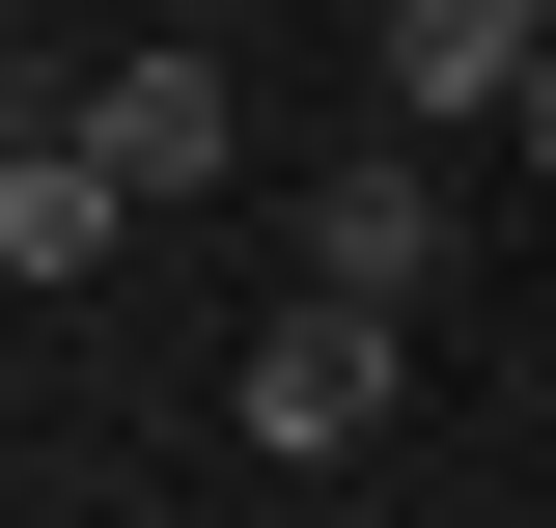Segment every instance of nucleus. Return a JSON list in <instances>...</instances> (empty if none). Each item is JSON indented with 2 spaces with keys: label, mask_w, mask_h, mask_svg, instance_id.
<instances>
[{
  "label": "nucleus",
  "mask_w": 556,
  "mask_h": 528,
  "mask_svg": "<svg viewBox=\"0 0 556 528\" xmlns=\"http://www.w3.org/2000/svg\"><path fill=\"white\" fill-rule=\"evenodd\" d=\"M390 362H417V334H390V306H278V334H251V362H223V417H251V445H278V473H334V445H362V417H390Z\"/></svg>",
  "instance_id": "2"
},
{
  "label": "nucleus",
  "mask_w": 556,
  "mask_h": 528,
  "mask_svg": "<svg viewBox=\"0 0 556 528\" xmlns=\"http://www.w3.org/2000/svg\"><path fill=\"white\" fill-rule=\"evenodd\" d=\"M278 251H306V306H390V334H417V278H445V167H417V139H334V167L278 196Z\"/></svg>",
  "instance_id": "1"
},
{
  "label": "nucleus",
  "mask_w": 556,
  "mask_h": 528,
  "mask_svg": "<svg viewBox=\"0 0 556 528\" xmlns=\"http://www.w3.org/2000/svg\"><path fill=\"white\" fill-rule=\"evenodd\" d=\"M84 139H112L139 223H167V196H223V167H251V84H223V56H112V84H84Z\"/></svg>",
  "instance_id": "5"
},
{
  "label": "nucleus",
  "mask_w": 556,
  "mask_h": 528,
  "mask_svg": "<svg viewBox=\"0 0 556 528\" xmlns=\"http://www.w3.org/2000/svg\"><path fill=\"white\" fill-rule=\"evenodd\" d=\"M529 56H556V0H390V28H362L390 139H473V112H529Z\"/></svg>",
  "instance_id": "3"
},
{
  "label": "nucleus",
  "mask_w": 556,
  "mask_h": 528,
  "mask_svg": "<svg viewBox=\"0 0 556 528\" xmlns=\"http://www.w3.org/2000/svg\"><path fill=\"white\" fill-rule=\"evenodd\" d=\"M112 223H139V167H112L84 112L0 139V278H28V306H84V278H112Z\"/></svg>",
  "instance_id": "4"
}]
</instances>
